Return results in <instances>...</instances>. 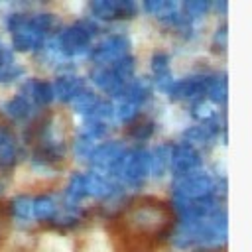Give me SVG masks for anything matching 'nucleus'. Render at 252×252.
Returning a JSON list of instances; mask_svg holds the SVG:
<instances>
[{
	"label": "nucleus",
	"mask_w": 252,
	"mask_h": 252,
	"mask_svg": "<svg viewBox=\"0 0 252 252\" xmlns=\"http://www.w3.org/2000/svg\"><path fill=\"white\" fill-rule=\"evenodd\" d=\"M39 250L41 252H73V246L69 238L59 234H43L39 238Z\"/></svg>",
	"instance_id": "obj_1"
},
{
	"label": "nucleus",
	"mask_w": 252,
	"mask_h": 252,
	"mask_svg": "<svg viewBox=\"0 0 252 252\" xmlns=\"http://www.w3.org/2000/svg\"><path fill=\"white\" fill-rule=\"evenodd\" d=\"M85 252H110V246H108V240H106L104 232H100V230L91 232Z\"/></svg>",
	"instance_id": "obj_2"
}]
</instances>
